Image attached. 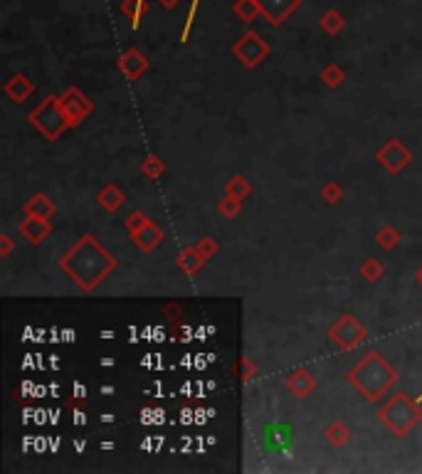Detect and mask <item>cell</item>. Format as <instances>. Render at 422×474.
Instances as JSON below:
<instances>
[{"label":"cell","mask_w":422,"mask_h":474,"mask_svg":"<svg viewBox=\"0 0 422 474\" xmlns=\"http://www.w3.org/2000/svg\"><path fill=\"white\" fill-rule=\"evenodd\" d=\"M161 3H163V6H166V8H173V6H176V3H178V0H161Z\"/></svg>","instance_id":"4"},{"label":"cell","mask_w":422,"mask_h":474,"mask_svg":"<svg viewBox=\"0 0 422 474\" xmlns=\"http://www.w3.org/2000/svg\"><path fill=\"white\" fill-rule=\"evenodd\" d=\"M341 25H343V20H341V15H336V13H326L324 15V27L326 30H341Z\"/></svg>","instance_id":"3"},{"label":"cell","mask_w":422,"mask_h":474,"mask_svg":"<svg viewBox=\"0 0 422 474\" xmlns=\"http://www.w3.org/2000/svg\"><path fill=\"white\" fill-rule=\"evenodd\" d=\"M299 6V0H260V8L274 25H279L294 8Z\"/></svg>","instance_id":"1"},{"label":"cell","mask_w":422,"mask_h":474,"mask_svg":"<svg viewBox=\"0 0 422 474\" xmlns=\"http://www.w3.org/2000/svg\"><path fill=\"white\" fill-rule=\"evenodd\" d=\"M262 8H260V0H240L235 6V13L240 18H245V20H252V18L260 13Z\"/></svg>","instance_id":"2"}]
</instances>
